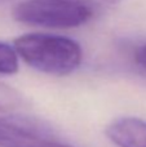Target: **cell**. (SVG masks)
<instances>
[{"instance_id": "1", "label": "cell", "mask_w": 146, "mask_h": 147, "mask_svg": "<svg viewBox=\"0 0 146 147\" xmlns=\"http://www.w3.org/2000/svg\"><path fill=\"white\" fill-rule=\"evenodd\" d=\"M13 47L26 65L48 75H70L83 61L82 47L67 36L30 32L18 36Z\"/></svg>"}, {"instance_id": "2", "label": "cell", "mask_w": 146, "mask_h": 147, "mask_svg": "<svg viewBox=\"0 0 146 147\" xmlns=\"http://www.w3.org/2000/svg\"><path fill=\"white\" fill-rule=\"evenodd\" d=\"M95 16L87 0H23L13 9L17 22L47 28H74Z\"/></svg>"}, {"instance_id": "3", "label": "cell", "mask_w": 146, "mask_h": 147, "mask_svg": "<svg viewBox=\"0 0 146 147\" xmlns=\"http://www.w3.org/2000/svg\"><path fill=\"white\" fill-rule=\"evenodd\" d=\"M56 140L48 125L20 115L0 117V147H43Z\"/></svg>"}, {"instance_id": "4", "label": "cell", "mask_w": 146, "mask_h": 147, "mask_svg": "<svg viewBox=\"0 0 146 147\" xmlns=\"http://www.w3.org/2000/svg\"><path fill=\"white\" fill-rule=\"evenodd\" d=\"M106 137L118 147H146V121L139 117H119L106 127Z\"/></svg>"}, {"instance_id": "5", "label": "cell", "mask_w": 146, "mask_h": 147, "mask_svg": "<svg viewBox=\"0 0 146 147\" xmlns=\"http://www.w3.org/2000/svg\"><path fill=\"white\" fill-rule=\"evenodd\" d=\"M18 54L14 47L0 41V75H13L18 72Z\"/></svg>"}, {"instance_id": "6", "label": "cell", "mask_w": 146, "mask_h": 147, "mask_svg": "<svg viewBox=\"0 0 146 147\" xmlns=\"http://www.w3.org/2000/svg\"><path fill=\"white\" fill-rule=\"evenodd\" d=\"M22 105V97L16 89L0 83V112H10Z\"/></svg>"}, {"instance_id": "7", "label": "cell", "mask_w": 146, "mask_h": 147, "mask_svg": "<svg viewBox=\"0 0 146 147\" xmlns=\"http://www.w3.org/2000/svg\"><path fill=\"white\" fill-rule=\"evenodd\" d=\"M135 61L141 69H144L146 71V43L140 45L135 51Z\"/></svg>"}, {"instance_id": "8", "label": "cell", "mask_w": 146, "mask_h": 147, "mask_svg": "<svg viewBox=\"0 0 146 147\" xmlns=\"http://www.w3.org/2000/svg\"><path fill=\"white\" fill-rule=\"evenodd\" d=\"M3 1H7V0H0V3H3Z\"/></svg>"}]
</instances>
